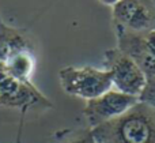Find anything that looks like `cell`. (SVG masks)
<instances>
[{
	"instance_id": "obj_9",
	"label": "cell",
	"mask_w": 155,
	"mask_h": 143,
	"mask_svg": "<svg viewBox=\"0 0 155 143\" xmlns=\"http://www.w3.org/2000/svg\"><path fill=\"white\" fill-rule=\"evenodd\" d=\"M5 68L12 76L25 83H33L31 76L35 68V57L33 52H21L10 57L4 63Z\"/></svg>"
},
{
	"instance_id": "obj_8",
	"label": "cell",
	"mask_w": 155,
	"mask_h": 143,
	"mask_svg": "<svg viewBox=\"0 0 155 143\" xmlns=\"http://www.w3.org/2000/svg\"><path fill=\"white\" fill-rule=\"evenodd\" d=\"M21 52H33V45L26 32L0 23V63Z\"/></svg>"
},
{
	"instance_id": "obj_6",
	"label": "cell",
	"mask_w": 155,
	"mask_h": 143,
	"mask_svg": "<svg viewBox=\"0 0 155 143\" xmlns=\"http://www.w3.org/2000/svg\"><path fill=\"white\" fill-rule=\"evenodd\" d=\"M112 21L134 33L155 30V0H120L112 7Z\"/></svg>"
},
{
	"instance_id": "obj_12",
	"label": "cell",
	"mask_w": 155,
	"mask_h": 143,
	"mask_svg": "<svg viewBox=\"0 0 155 143\" xmlns=\"http://www.w3.org/2000/svg\"><path fill=\"white\" fill-rule=\"evenodd\" d=\"M142 38H143V42H144L146 48L155 56V30L142 33Z\"/></svg>"
},
{
	"instance_id": "obj_4",
	"label": "cell",
	"mask_w": 155,
	"mask_h": 143,
	"mask_svg": "<svg viewBox=\"0 0 155 143\" xmlns=\"http://www.w3.org/2000/svg\"><path fill=\"white\" fill-rule=\"evenodd\" d=\"M105 70H107L112 76L113 89L121 93L139 97L147 82L140 67L124 52L117 48L107 49L104 57Z\"/></svg>"
},
{
	"instance_id": "obj_2",
	"label": "cell",
	"mask_w": 155,
	"mask_h": 143,
	"mask_svg": "<svg viewBox=\"0 0 155 143\" xmlns=\"http://www.w3.org/2000/svg\"><path fill=\"white\" fill-rule=\"evenodd\" d=\"M59 79L63 90L74 97L86 101L94 100L113 89V82L107 70L95 67H74L68 65L59 71Z\"/></svg>"
},
{
	"instance_id": "obj_15",
	"label": "cell",
	"mask_w": 155,
	"mask_h": 143,
	"mask_svg": "<svg viewBox=\"0 0 155 143\" xmlns=\"http://www.w3.org/2000/svg\"><path fill=\"white\" fill-rule=\"evenodd\" d=\"M0 23H3V21H2V16H0Z\"/></svg>"
},
{
	"instance_id": "obj_5",
	"label": "cell",
	"mask_w": 155,
	"mask_h": 143,
	"mask_svg": "<svg viewBox=\"0 0 155 143\" xmlns=\"http://www.w3.org/2000/svg\"><path fill=\"white\" fill-rule=\"evenodd\" d=\"M139 102V98L121 93L116 89H110L105 94L86 101L83 113L87 120L90 130L114 120L124 115L127 111Z\"/></svg>"
},
{
	"instance_id": "obj_3",
	"label": "cell",
	"mask_w": 155,
	"mask_h": 143,
	"mask_svg": "<svg viewBox=\"0 0 155 143\" xmlns=\"http://www.w3.org/2000/svg\"><path fill=\"white\" fill-rule=\"evenodd\" d=\"M0 106L16 108L26 113L30 108H52L53 104L34 83L21 82L8 72L4 63H0Z\"/></svg>"
},
{
	"instance_id": "obj_7",
	"label": "cell",
	"mask_w": 155,
	"mask_h": 143,
	"mask_svg": "<svg viewBox=\"0 0 155 143\" xmlns=\"http://www.w3.org/2000/svg\"><path fill=\"white\" fill-rule=\"evenodd\" d=\"M117 46L125 55H128L135 63L140 67L147 78L155 76V56L146 48L142 38V33H134L114 26Z\"/></svg>"
},
{
	"instance_id": "obj_11",
	"label": "cell",
	"mask_w": 155,
	"mask_h": 143,
	"mask_svg": "<svg viewBox=\"0 0 155 143\" xmlns=\"http://www.w3.org/2000/svg\"><path fill=\"white\" fill-rule=\"evenodd\" d=\"M68 143H97V142H95V139H94V135H93V132H91V130L88 128V130H86V131H80L75 138Z\"/></svg>"
},
{
	"instance_id": "obj_13",
	"label": "cell",
	"mask_w": 155,
	"mask_h": 143,
	"mask_svg": "<svg viewBox=\"0 0 155 143\" xmlns=\"http://www.w3.org/2000/svg\"><path fill=\"white\" fill-rule=\"evenodd\" d=\"M23 116H25V113H22V119H21V123H19V130H18V136H16V143H21L22 127H23Z\"/></svg>"
},
{
	"instance_id": "obj_14",
	"label": "cell",
	"mask_w": 155,
	"mask_h": 143,
	"mask_svg": "<svg viewBox=\"0 0 155 143\" xmlns=\"http://www.w3.org/2000/svg\"><path fill=\"white\" fill-rule=\"evenodd\" d=\"M99 2L102 3V4H105V5H109V7H113V5H116L120 0H99Z\"/></svg>"
},
{
	"instance_id": "obj_1",
	"label": "cell",
	"mask_w": 155,
	"mask_h": 143,
	"mask_svg": "<svg viewBox=\"0 0 155 143\" xmlns=\"http://www.w3.org/2000/svg\"><path fill=\"white\" fill-rule=\"evenodd\" d=\"M97 143H155V109L137 102L114 120L91 130Z\"/></svg>"
},
{
	"instance_id": "obj_10",
	"label": "cell",
	"mask_w": 155,
	"mask_h": 143,
	"mask_svg": "<svg viewBox=\"0 0 155 143\" xmlns=\"http://www.w3.org/2000/svg\"><path fill=\"white\" fill-rule=\"evenodd\" d=\"M137 98H139V102H143L155 109V76L147 78L144 89Z\"/></svg>"
}]
</instances>
